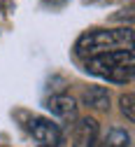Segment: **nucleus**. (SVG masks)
Returning a JSON list of instances; mask_svg holds the SVG:
<instances>
[{"label": "nucleus", "mask_w": 135, "mask_h": 147, "mask_svg": "<svg viewBox=\"0 0 135 147\" xmlns=\"http://www.w3.org/2000/svg\"><path fill=\"white\" fill-rule=\"evenodd\" d=\"M133 65H135L133 47L105 51V54H98L93 59H86V72H91L95 77H105L109 82H119V84L133 80V72H135Z\"/></svg>", "instance_id": "obj_1"}, {"label": "nucleus", "mask_w": 135, "mask_h": 147, "mask_svg": "<svg viewBox=\"0 0 135 147\" xmlns=\"http://www.w3.org/2000/svg\"><path fill=\"white\" fill-rule=\"evenodd\" d=\"M119 47H133V28H112V30H89L84 33L75 45L77 56L93 59L98 54L114 51Z\"/></svg>", "instance_id": "obj_2"}, {"label": "nucleus", "mask_w": 135, "mask_h": 147, "mask_svg": "<svg viewBox=\"0 0 135 147\" xmlns=\"http://www.w3.org/2000/svg\"><path fill=\"white\" fill-rule=\"evenodd\" d=\"M28 131L42 147H58L61 145V128L47 117H30Z\"/></svg>", "instance_id": "obj_3"}, {"label": "nucleus", "mask_w": 135, "mask_h": 147, "mask_svg": "<svg viewBox=\"0 0 135 147\" xmlns=\"http://www.w3.org/2000/svg\"><path fill=\"white\" fill-rule=\"evenodd\" d=\"M98 140V124L91 117H84L72 128V147H95Z\"/></svg>", "instance_id": "obj_4"}, {"label": "nucleus", "mask_w": 135, "mask_h": 147, "mask_svg": "<svg viewBox=\"0 0 135 147\" xmlns=\"http://www.w3.org/2000/svg\"><path fill=\"white\" fill-rule=\"evenodd\" d=\"M47 107L51 110L56 117H61V119H75L77 117V103H75V98H70L65 94L51 96L47 100Z\"/></svg>", "instance_id": "obj_5"}, {"label": "nucleus", "mask_w": 135, "mask_h": 147, "mask_svg": "<svg viewBox=\"0 0 135 147\" xmlns=\"http://www.w3.org/2000/svg\"><path fill=\"white\" fill-rule=\"evenodd\" d=\"M84 103L95 107V110H107L109 107V94H107V89L103 86H91L86 94H84Z\"/></svg>", "instance_id": "obj_6"}, {"label": "nucleus", "mask_w": 135, "mask_h": 147, "mask_svg": "<svg viewBox=\"0 0 135 147\" xmlns=\"http://www.w3.org/2000/svg\"><path fill=\"white\" fill-rule=\"evenodd\" d=\"M103 147H130V133H126L124 128H112Z\"/></svg>", "instance_id": "obj_7"}, {"label": "nucleus", "mask_w": 135, "mask_h": 147, "mask_svg": "<svg viewBox=\"0 0 135 147\" xmlns=\"http://www.w3.org/2000/svg\"><path fill=\"white\" fill-rule=\"evenodd\" d=\"M133 100H135V98H133V94H126V96H121V100H119V103H121V112L128 117V121H133V119H135V112H133Z\"/></svg>", "instance_id": "obj_8"}, {"label": "nucleus", "mask_w": 135, "mask_h": 147, "mask_svg": "<svg viewBox=\"0 0 135 147\" xmlns=\"http://www.w3.org/2000/svg\"><path fill=\"white\" fill-rule=\"evenodd\" d=\"M40 147H42V145H40Z\"/></svg>", "instance_id": "obj_9"}]
</instances>
